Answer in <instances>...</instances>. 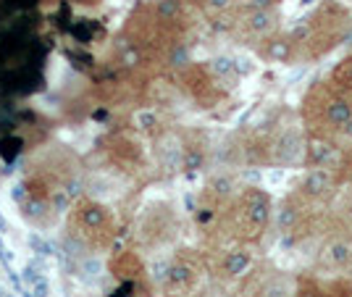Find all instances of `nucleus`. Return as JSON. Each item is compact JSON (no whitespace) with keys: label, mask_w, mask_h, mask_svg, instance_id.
Wrapping results in <instances>:
<instances>
[{"label":"nucleus","mask_w":352,"mask_h":297,"mask_svg":"<svg viewBox=\"0 0 352 297\" xmlns=\"http://www.w3.org/2000/svg\"><path fill=\"white\" fill-rule=\"evenodd\" d=\"M300 221H302V203H297V197H287L279 208L271 213V223H274L276 234H281V237L297 232Z\"/></svg>","instance_id":"13"},{"label":"nucleus","mask_w":352,"mask_h":297,"mask_svg":"<svg viewBox=\"0 0 352 297\" xmlns=\"http://www.w3.org/2000/svg\"><path fill=\"white\" fill-rule=\"evenodd\" d=\"M69 229L85 248L98 250V248H105L113 239L116 223H113V213L105 208L103 203L79 200L69 213Z\"/></svg>","instance_id":"3"},{"label":"nucleus","mask_w":352,"mask_h":297,"mask_svg":"<svg viewBox=\"0 0 352 297\" xmlns=\"http://www.w3.org/2000/svg\"><path fill=\"white\" fill-rule=\"evenodd\" d=\"M308 137L305 126L297 116H287L276 124V129L268 140V158L274 166H297L305 161Z\"/></svg>","instance_id":"4"},{"label":"nucleus","mask_w":352,"mask_h":297,"mask_svg":"<svg viewBox=\"0 0 352 297\" xmlns=\"http://www.w3.org/2000/svg\"><path fill=\"white\" fill-rule=\"evenodd\" d=\"M294 297H323V289L313 282H297V292Z\"/></svg>","instance_id":"17"},{"label":"nucleus","mask_w":352,"mask_h":297,"mask_svg":"<svg viewBox=\"0 0 352 297\" xmlns=\"http://www.w3.org/2000/svg\"><path fill=\"white\" fill-rule=\"evenodd\" d=\"M316 266L326 274H344L352 271V237L350 234H331L316 253Z\"/></svg>","instance_id":"6"},{"label":"nucleus","mask_w":352,"mask_h":297,"mask_svg":"<svg viewBox=\"0 0 352 297\" xmlns=\"http://www.w3.org/2000/svg\"><path fill=\"white\" fill-rule=\"evenodd\" d=\"M37 6V0H0V24L8 21H21V16H27Z\"/></svg>","instance_id":"15"},{"label":"nucleus","mask_w":352,"mask_h":297,"mask_svg":"<svg viewBox=\"0 0 352 297\" xmlns=\"http://www.w3.org/2000/svg\"><path fill=\"white\" fill-rule=\"evenodd\" d=\"M113 274L116 276H124V279H132L137 274H142V263L134 253H121L113 261Z\"/></svg>","instance_id":"16"},{"label":"nucleus","mask_w":352,"mask_h":297,"mask_svg":"<svg viewBox=\"0 0 352 297\" xmlns=\"http://www.w3.org/2000/svg\"><path fill=\"white\" fill-rule=\"evenodd\" d=\"M250 268H252V255L245 248H234V250H226L219 258V276L223 282H239L242 276H248Z\"/></svg>","instance_id":"10"},{"label":"nucleus","mask_w":352,"mask_h":297,"mask_svg":"<svg viewBox=\"0 0 352 297\" xmlns=\"http://www.w3.org/2000/svg\"><path fill=\"white\" fill-rule=\"evenodd\" d=\"M163 279H166V289H171V295H184L197 282V268L184 258H176L174 263L166 268Z\"/></svg>","instance_id":"12"},{"label":"nucleus","mask_w":352,"mask_h":297,"mask_svg":"<svg viewBox=\"0 0 352 297\" xmlns=\"http://www.w3.org/2000/svg\"><path fill=\"white\" fill-rule=\"evenodd\" d=\"M37 63H40V47L19 27L0 40V76L11 87L21 89V85H34Z\"/></svg>","instance_id":"2"},{"label":"nucleus","mask_w":352,"mask_h":297,"mask_svg":"<svg viewBox=\"0 0 352 297\" xmlns=\"http://www.w3.org/2000/svg\"><path fill=\"white\" fill-rule=\"evenodd\" d=\"M339 219H342V226L350 232L352 237V195L347 200H342V210H339Z\"/></svg>","instance_id":"18"},{"label":"nucleus","mask_w":352,"mask_h":297,"mask_svg":"<svg viewBox=\"0 0 352 297\" xmlns=\"http://www.w3.org/2000/svg\"><path fill=\"white\" fill-rule=\"evenodd\" d=\"M279 0H245V8H255V11H268V8H276Z\"/></svg>","instance_id":"20"},{"label":"nucleus","mask_w":352,"mask_h":297,"mask_svg":"<svg viewBox=\"0 0 352 297\" xmlns=\"http://www.w3.org/2000/svg\"><path fill=\"white\" fill-rule=\"evenodd\" d=\"M236 27L245 32L252 40H261L276 34L279 30V11L276 8H268V11H255V8H245V14H239L236 19Z\"/></svg>","instance_id":"8"},{"label":"nucleus","mask_w":352,"mask_h":297,"mask_svg":"<svg viewBox=\"0 0 352 297\" xmlns=\"http://www.w3.org/2000/svg\"><path fill=\"white\" fill-rule=\"evenodd\" d=\"M323 297H352V284H339V287H334L331 292H323Z\"/></svg>","instance_id":"21"},{"label":"nucleus","mask_w":352,"mask_h":297,"mask_svg":"<svg viewBox=\"0 0 352 297\" xmlns=\"http://www.w3.org/2000/svg\"><path fill=\"white\" fill-rule=\"evenodd\" d=\"M352 119V87L318 89L308 100V124L316 129L321 140L334 145L342 126Z\"/></svg>","instance_id":"1"},{"label":"nucleus","mask_w":352,"mask_h":297,"mask_svg":"<svg viewBox=\"0 0 352 297\" xmlns=\"http://www.w3.org/2000/svg\"><path fill=\"white\" fill-rule=\"evenodd\" d=\"M297 282H300V279H297L294 274L274 271V274H268L263 282L252 289V295H245V297H294Z\"/></svg>","instance_id":"11"},{"label":"nucleus","mask_w":352,"mask_h":297,"mask_svg":"<svg viewBox=\"0 0 352 297\" xmlns=\"http://www.w3.org/2000/svg\"><path fill=\"white\" fill-rule=\"evenodd\" d=\"M232 206L236 210V234H242L245 239L261 237L271 226L274 206H271V197L261 190L250 187L245 192H239Z\"/></svg>","instance_id":"5"},{"label":"nucleus","mask_w":352,"mask_h":297,"mask_svg":"<svg viewBox=\"0 0 352 297\" xmlns=\"http://www.w3.org/2000/svg\"><path fill=\"white\" fill-rule=\"evenodd\" d=\"M229 3H232V0H203V8L210 11V14H221V11L229 8Z\"/></svg>","instance_id":"19"},{"label":"nucleus","mask_w":352,"mask_h":297,"mask_svg":"<svg viewBox=\"0 0 352 297\" xmlns=\"http://www.w3.org/2000/svg\"><path fill=\"white\" fill-rule=\"evenodd\" d=\"M337 171L329 166H313L297 187V197L305 203H323L337 195Z\"/></svg>","instance_id":"7"},{"label":"nucleus","mask_w":352,"mask_h":297,"mask_svg":"<svg viewBox=\"0 0 352 297\" xmlns=\"http://www.w3.org/2000/svg\"><path fill=\"white\" fill-rule=\"evenodd\" d=\"M155 155H158V164L166 171H182L184 168V158H187V142L174 132H166L158 137V145H155Z\"/></svg>","instance_id":"9"},{"label":"nucleus","mask_w":352,"mask_h":297,"mask_svg":"<svg viewBox=\"0 0 352 297\" xmlns=\"http://www.w3.org/2000/svg\"><path fill=\"white\" fill-rule=\"evenodd\" d=\"M261 53H263L268 60H274V63H289L294 60L297 56V47H294L292 37L289 34H271V37H265L263 45H261Z\"/></svg>","instance_id":"14"}]
</instances>
